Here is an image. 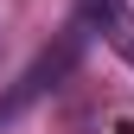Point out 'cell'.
<instances>
[{
  "instance_id": "6da1fadb",
  "label": "cell",
  "mask_w": 134,
  "mask_h": 134,
  "mask_svg": "<svg viewBox=\"0 0 134 134\" xmlns=\"http://www.w3.org/2000/svg\"><path fill=\"white\" fill-rule=\"evenodd\" d=\"M83 45H90V26H83V19H77V26H64V32H58V45H45V51L32 58L26 70H19V83H13V90L0 96V128H7V121H19L32 102H45V96H51L58 83L77 70Z\"/></svg>"
},
{
  "instance_id": "7a4b0ae2",
  "label": "cell",
  "mask_w": 134,
  "mask_h": 134,
  "mask_svg": "<svg viewBox=\"0 0 134 134\" xmlns=\"http://www.w3.org/2000/svg\"><path fill=\"white\" fill-rule=\"evenodd\" d=\"M77 19H83V26H96L109 51L134 64V13H128V0H83Z\"/></svg>"
}]
</instances>
